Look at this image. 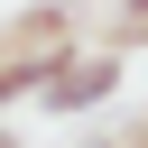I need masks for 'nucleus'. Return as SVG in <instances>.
Wrapping results in <instances>:
<instances>
[{
    "mask_svg": "<svg viewBox=\"0 0 148 148\" xmlns=\"http://www.w3.org/2000/svg\"><path fill=\"white\" fill-rule=\"evenodd\" d=\"M111 83H120V46H92V56H74V46H65L37 102H46V111H92V102H102Z\"/></svg>",
    "mask_w": 148,
    "mask_h": 148,
    "instance_id": "obj_1",
    "label": "nucleus"
},
{
    "mask_svg": "<svg viewBox=\"0 0 148 148\" xmlns=\"http://www.w3.org/2000/svg\"><path fill=\"white\" fill-rule=\"evenodd\" d=\"M0 46H74V9H65V0H37V9L0 37Z\"/></svg>",
    "mask_w": 148,
    "mask_h": 148,
    "instance_id": "obj_2",
    "label": "nucleus"
},
{
    "mask_svg": "<svg viewBox=\"0 0 148 148\" xmlns=\"http://www.w3.org/2000/svg\"><path fill=\"white\" fill-rule=\"evenodd\" d=\"M120 18H130V37H148V0H120Z\"/></svg>",
    "mask_w": 148,
    "mask_h": 148,
    "instance_id": "obj_3",
    "label": "nucleus"
},
{
    "mask_svg": "<svg viewBox=\"0 0 148 148\" xmlns=\"http://www.w3.org/2000/svg\"><path fill=\"white\" fill-rule=\"evenodd\" d=\"M139 139H148V130H139Z\"/></svg>",
    "mask_w": 148,
    "mask_h": 148,
    "instance_id": "obj_4",
    "label": "nucleus"
}]
</instances>
